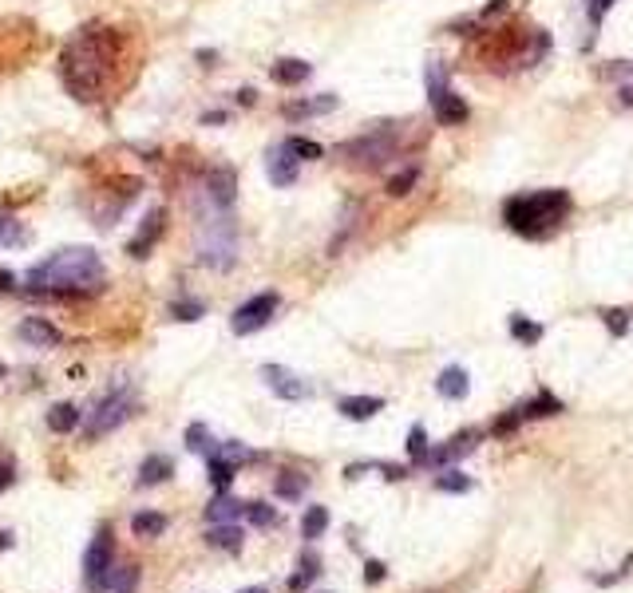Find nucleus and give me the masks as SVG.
Wrapping results in <instances>:
<instances>
[{
	"label": "nucleus",
	"instance_id": "1",
	"mask_svg": "<svg viewBox=\"0 0 633 593\" xmlns=\"http://www.w3.org/2000/svg\"><path fill=\"white\" fill-rule=\"evenodd\" d=\"M119 60V36L112 29H84L63 52V79L76 99H96L107 79V68Z\"/></svg>",
	"mask_w": 633,
	"mask_h": 593
},
{
	"label": "nucleus",
	"instance_id": "2",
	"mask_svg": "<svg viewBox=\"0 0 633 593\" xmlns=\"http://www.w3.org/2000/svg\"><path fill=\"white\" fill-rule=\"evenodd\" d=\"M29 281L36 289H44V293H99L107 281L104 273V261H99L96 250H87V245H71V250H60L52 253L48 261H40V266L29 269Z\"/></svg>",
	"mask_w": 633,
	"mask_h": 593
},
{
	"label": "nucleus",
	"instance_id": "3",
	"mask_svg": "<svg viewBox=\"0 0 633 593\" xmlns=\"http://www.w3.org/2000/svg\"><path fill=\"white\" fill-rule=\"evenodd\" d=\"M571 214V194L566 190H538V194H519L503 206L507 226L522 237H546L562 218Z\"/></svg>",
	"mask_w": 633,
	"mask_h": 593
},
{
	"label": "nucleus",
	"instance_id": "4",
	"mask_svg": "<svg viewBox=\"0 0 633 593\" xmlns=\"http://www.w3.org/2000/svg\"><path fill=\"white\" fill-rule=\"evenodd\" d=\"M198 261L218 273H226L237 261V234L226 218H210L202 222V242H198Z\"/></svg>",
	"mask_w": 633,
	"mask_h": 593
},
{
	"label": "nucleus",
	"instance_id": "5",
	"mask_svg": "<svg viewBox=\"0 0 633 593\" xmlns=\"http://www.w3.org/2000/svg\"><path fill=\"white\" fill-rule=\"evenodd\" d=\"M341 154H345V162H353V167L376 170V167H384V162L396 154V135H392V131L361 135V139H348L341 147Z\"/></svg>",
	"mask_w": 633,
	"mask_h": 593
},
{
	"label": "nucleus",
	"instance_id": "6",
	"mask_svg": "<svg viewBox=\"0 0 633 593\" xmlns=\"http://www.w3.org/2000/svg\"><path fill=\"white\" fill-rule=\"evenodd\" d=\"M112 562H115V542H112V531H99L96 542L87 546L84 554V586L87 593H104L112 589Z\"/></svg>",
	"mask_w": 633,
	"mask_h": 593
},
{
	"label": "nucleus",
	"instance_id": "7",
	"mask_svg": "<svg viewBox=\"0 0 633 593\" xmlns=\"http://www.w3.org/2000/svg\"><path fill=\"white\" fill-rule=\"evenodd\" d=\"M135 408H139V399H135L127 388L112 391V396H107L104 404H99V412L91 416V424H87V440H99V435H107V432H115V427H123L127 419L135 416Z\"/></svg>",
	"mask_w": 633,
	"mask_h": 593
},
{
	"label": "nucleus",
	"instance_id": "8",
	"mask_svg": "<svg viewBox=\"0 0 633 593\" xmlns=\"http://www.w3.org/2000/svg\"><path fill=\"white\" fill-rule=\"evenodd\" d=\"M273 313H278V293H258V297L246 301V305H237L230 328L237 336H250V333H258V328L270 325Z\"/></svg>",
	"mask_w": 633,
	"mask_h": 593
},
{
	"label": "nucleus",
	"instance_id": "9",
	"mask_svg": "<svg viewBox=\"0 0 633 593\" xmlns=\"http://www.w3.org/2000/svg\"><path fill=\"white\" fill-rule=\"evenodd\" d=\"M162 234H167V210H151L139 222L135 237L127 242V253H131V258H151V250L162 242Z\"/></svg>",
	"mask_w": 633,
	"mask_h": 593
},
{
	"label": "nucleus",
	"instance_id": "10",
	"mask_svg": "<svg viewBox=\"0 0 633 593\" xmlns=\"http://www.w3.org/2000/svg\"><path fill=\"white\" fill-rule=\"evenodd\" d=\"M262 380L270 384V391L278 399H305L309 396V384L297 376L293 368H281V364H265L262 368Z\"/></svg>",
	"mask_w": 633,
	"mask_h": 593
},
{
	"label": "nucleus",
	"instance_id": "11",
	"mask_svg": "<svg viewBox=\"0 0 633 593\" xmlns=\"http://www.w3.org/2000/svg\"><path fill=\"white\" fill-rule=\"evenodd\" d=\"M206 198L214 210H230L234 198H237V175L234 167H214L206 175Z\"/></svg>",
	"mask_w": 633,
	"mask_h": 593
},
{
	"label": "nucleus",
	"instance_id": "12",
	"mask_svg": "<svg viewBox=\"0 0 633 593\" xmlns=\"http://www.w3.org/2000/svg\"><path fill=\"white\" fill-rule=\"evenodd\" d=\"M21 341L32 344V349H56L63 341V333L52 321H44V317H24L21 321Z\"/></svg>",
	"mask_w": 633,
	"mask_h": 593
},
{
	"label": "nucleus",
	"instance_id": "13",
	"mask_svg": "<svg viewBox=\"0 0 633 593\" xmlns=\"http://www.w3.org/2000/svg\"><path fill=\"white\" fill-rule=\"evenodd\" d=\"M297 154L289 151V143H281V147L270 151V162H265V170H270V182L273 186H293L297 182Z\"/></svg>",
	"mask_w": 633,
	"mask_h": 593
},
{
	"label": "nucleus",
	"instance_id": "14",
	"mask_svg": "<svg viewBox=\"0 0 633 593\" xmlns=\"http://www.w3.org/2000/svg\"><path fill=\"white\" fill-rule=\"evenodd\" d=\"M475 440H479V435H475V432H460V435H452V440H447L444 447H436V451L428 455V463H436V467H447V463L463 459V455L475 447Z\"/></svg>",
	"mask_w": 633,
	"mask_h": 593
},
{
	"label": "nucleus",
	"instance_id": "15",
	"mask_svg": "<svg viewBox=\"0 0 633 593\" xmlns=\"http://www.w3.org/2000/svg\"><path fill=\"white\" fill-rule=\"evenodd\" d=\"M432 111H436V119H439V127H460V123H467V103H463V95H455V91H444V95L432 103Z\"/></svg>",
	"mask_w": 633,
	"mask_h": 593
},
{
	"label": "nucleus",
	"instance_id": "16",
	"mask_svg": "<svg viewBox=\"0 0 633 593\" xmlns=\"http://www.w3.org/2000/svg\"><path fill=\"white\" fill-rule=\"evenodd\" d=\"M384 408L380 396H345L341 404H337V412H341L345 419H356V424H364V419H372L376 412Z\"/></svg>",
	"mask_w": 633,
	"mask_h": 593
},
{
	"label": "nucleus",
	"instance_id": "17",
	"mask_svg": "<svg viewBox=\"0 0 633 593\" xmlns=\"http://www.w3.org/2000/svg\"><path fill=\"white\" fill-rule=\"evenodd\" d=\"M174 474V463L167 455H146L139 463V487H159V482H167Z\"/></svg>",
	"mask_w": 633,
	"mask_h": 593
},
{
	"label": "nucleus",
	"instance_id": "18",
	"mask_svg": "<svg viewBox=\"0 0 633 593\" xmlns=\"http://www.w3.org/2000/svg\"><path fill=\"white\" fill-rule=\"evenodd\" d=\"M246 515V503H237V498H230L226 490H218V498L206 507V518L214 526H222V523H237V518Z\"/></svg>",
	"mask_w": 633,
	"mask_h": 593
},
{
	"label": "nucleus",
	"instance_id": "19",
	"mask_svg": "<svg viewBox=\"0 0 633 593\" xmlns=\"http://www.w3.org/2000/svg\"><path fill=\"white\" fill-rule=\"evenodd\" d=\"M436 388H439V396H444V399H463L467 391H471V380H467L463 368H455V364H452V368L439 372Z\"/></svg>",
	"mask_w": 633,
	"mask_h": 593
},
{
	"label": "nucleus",
	"instance_id": "20",
	"mask_svg": "<svg viewBox=\"0 0 633 593\" xmlns=\"http://www.w3.org/2000/svg\"><path fill=\"white\" fill-rule=\"evenodd\" d=\"M270 76L278 79L281 87H293V84H305V79L313 76V68H309L305 60H278V63H273Z\"/></svg>",
	"mask_w": 633,
	"mask_h": 593
},
{
	"label": "nucleus",
	"instance_id": "21",
	"mask_svg": "<svg viewBox=\"0 0 633 593\" xmlns=\"http://www.w3.org/2000/svg\"><path fill=\"white\" fill-rule=\"evenodd\" d=\"M337 107V95H317V99H301V103H286L281 111L286 119H309V115H325Z\"/></svg>",
	"mask_w": 633,
	"mask_h": 593
},
{
	"label": "nucleus",
	"instance_id": "22",
	"mask_svg": "<svg viewBox=\"0 0 633 593\" xmlns=\"http://www.w3.org/2000/svg\"><path fill=\"white\" fill-rule=\"evenodd\" d=\"M48 427L56 435H71L79 427V408L76 404H56V408H48Z\"/></svg>",
	"mask_w": 633,
	"mask_h": 593
},
{
	"label": "nucleus",
	"instance_id": "23",
	"mask_svg": "<svg viewBox=\"0 0 633 593\" xmlns=\"http://www.w3.org/2000/svg\"><path fill=\"white\" fill-rule=\"evenodd\" d=\"M131 531L139 538H159L167 531V515H159V510H139V515L131 518Z\"/></svg>",
	"mask_w": 633,
	"mask_h": 593
},
{
	"label": "nucleus",
	"instance_id": "24",
	"mask_svg": "<svg viewBox=\"0 0 633 593\" xmlns=\"http://www.w3.org/2000/svg\"><path fill=\"white\" fill-rule=\"evenodd\" d=\"M210 546H214V550H230V554H237V550H242V531H237L234 523L214 526V531H210Z\"/></svg>",
	"mask_w": 633,
	"mask_h": 593
},
{
	"label": "nucleus",
	"instance_id": "25",
	"mask_svg": "<svg viewBox=\"0 0 633 593\" xmlns=\"http://www.w3.org/2000/svg\"><path fill=\"white\" fill-rule=\"evenodd\" d=\"M234 474H237V467L230 459H222V455H210V482H214L218 490H230V482H234Z\"/></svg>",
	"mask_w": 633,
	"mask_h": 593
},
{
	"label": "nucleus",
	"instance_id": "26",
	"mask_svg": "<svg viewBox=\"0 0 633 593\" xmlns=\"http://www.w3.org/2000/svg\"><path fill=\"white\" fill-rule=\"evenodd\" d=\"M325 531H329V510L325 507H309L305 518H301V534L313 542V538H321Z\"/></svg>",
	"mask_w": 633,
	"mask_h": 593
},
{
	"label": "nucleus",
	"instance_id": "27",
	"mask_svg": "<svg viewBox=\"0 0 633 593\" xmlns=\"http://www.w3.org/2000/svg\"><path fill=\"white\" fill-rule=\"evenodd\" d=\"M511 336L515 341H522V344H538L543 341V325H535V321H527V317H511Z\"/></svg>",
	"mask_w": 633,
	"mask_h": 593
},
{
	"label": "nucleus",
	"instance_id": "28",
	"mask_svg": "<svg viewBox=\"0 0 633 593\" xmlns=\"http://www.w3.org/2000/svg\"><path fill=\"white\" fill-rule=\"evenodd\" d=\"M139 589V565H119L112 570V593H135Z\"/></svg>",
	"mask_w": 633,
	"mask_h": 593
},
{
	"label": "nucleus",
	"instance_id": "29",
	"mask_svg": "<svg viewBox=\"0 0 633 593\" xmlns=\"http://www.w3.org/2000/svg\"><path fill=\"white\" fill-rule=\"evenodd\" d=\"M428 455H432V451H428V435H424V427L416 424V427L408 432V459L416 463V467H424Z\"/></svg>",
	"mask_w": 633,
	"mask_h": 593
},
{
	"label": "nucleus",
	"instance_id": "30",
	"mask_svg": "<svg viewBox=\"0 0 633 593\" xmlns=\"http://www.w3.org/2000/svg\"><path fill=\"white\" fill-rule=\"evenodd\" d=\"M317 573H321V562L313 558V554H305V558H301V570L289 578V589H293V593H301V589L309 586V581L317 578Z\"/></svg>",
	"mask_w": 633,
	"mask_h": 593
},
{
	"label": "nucleus",
	"instance_id": "31",
	"mask_svg": "<svg viewBox=\"0 0 633 593\" xmlns=\"http://www.w3.org/2000/svg\"><path fill=\"white\" fill-rule=\"evenodd\" d=\"M187 447H190V451H202L206 459L214 455V443H210L206 424H190V427H187Z\"/></svg>",
	"mask_w": 633,
	"mask_h": 593
},
{
	"label": "nucleus",
	"instance_id": "32",
	"mask_svg": "<svg viewBox=\"0 0 633 593\" xmlns=\"http://www.w3.org/2000/svg\"><path fill=\"white\" fill-rule=\"evenodd\" d=\"M416 182H420V170H416V167H404L400 175L388 178V194H392V198H404L412 186H416Z\"/></svg>",
	"mask_w": 633,
	"mask_h": 593
},
{
	"label": "nucleus",
	"instance_id": "33",
	"mask_svg": "<svg viewBox=\"0 0 633 593\" xmlns=\"http://www.w3.org/2000/svg\"><path fill=\"white\" fill-rule=\"evenodd\" d=\"M519 412H522V419H527V416H554V412H562V404H558L554 396H546V391H543V396H538V399L522 404Z\"/></svg>",
	"mask_w": 633,
	"mask_h": 593
},
{
	"label": "nucleus",
	"instance_id": "34",
	"mask_svg": "<svg viewBox=\"0 0 633 593\" xmlns=\"http://www.w3.org/2000/svg\"><path fill=\"white\" fill-rule=\"evenodd\" d=\"M278 495H281V498H301V495H305V474L286 471V474L278 479Z\"/></svg>",
	"mask_w": 633,
	"mask_h": 593
},
{
	"label": "nucleus",
	"instance_id": "35",
	"mask_svg": "<svg viewBox=\"0 0 633 593\" xmlns=\"http://www.w3.org/2000/svg\"><path fill=\"white\" fill-rule=\"evenodd\" d=\"M171 317L174 321H202V317H206V305H202V301H174Z\"/></svg>",
	"mask_w": 633,
	"mask_h": 593
},
{
	"label": "nucleus",
	"instance_id": "36",
	"mask_svg": "<svg viewBox=\"0 0 633 593\" xmlns=\"http://www.w3.org/2000/svg\"><path fill=\"white\" fill-rule=\"evenodd\" d=\"M218 455H222V459H230L234 467H242V463H254V459H258V451H250V447H242L237 440L222 443V447H218Z\"/></svg>",
	"mask_w": 633,
	"mask_h": 593
},
{
	"label": "nucleus",
	"instance_id": "37",
	"mask_svg": "<svg viewBox=\"0 0 633 593\" xmlns=\"http://www.w3.org/2000/svg\"><path fill=\"white\" fill-rule=\"evenodd\" d=\"M444 91H452L447 87V71H444V63H428V99H436L444 95Z\"/></svg>",
	"mask_w": 633,
	"mask_h": 593
},
{
	"label": "nucleus",
	"instance_id": "38",
	"mask_svg": "<svg viewBox=\"0 0 633 593\" xmlns=\"http://www.w3.org/2000/svg\"><path fill=\"white\" fill-rule=\"evenodd\" d=\"M436 487L439 490H452V495H463V490H471V479H467L463 471H444L436 479Z\"/></svg>",
	"mask_w": 633,
	"mask_h": 593
},
{
	"label": "nucleus",
	"instance_id": "39",
	"mask_svg": "<svg viewBox=\"0 0 633 593\" xmlns=\"http://www.w3.org/2000/svg\"><path fill=\"white\" fill-rule=\"evenodd\" d=\"M246 518H250L254 526H273L278 523V510L265 507V503H246Z\"/></svg>",
	"mask_w": 633,
	"mask_h": 593
},
{
	"label": "nucleus",
	"instance_id": "40",
	"mask_svg": "<svg viewBox=\"0 0 633 593\" xmlns=\"http://www.w3.org/2000/svg\"><path fill=\"white\" fill-rule=\"evenodd\" d=\"M0 245H24V226L16 218H0Z\"/></svg>",
	"mask_w": 633,
	"mask_h": 593
},
{
	"label": "nucleus",
	"instance_id": "41",
	"mask_svg": "<svg viewBox=\"0 0 633 593\" xmlns=\"http://www.w3.org/2000/svg\"><path fill=\"white\" fill-rule=\"evenodd\" d=\"M286 143H289V151L297 154V159H321V154H325V147L313 143V139H286Z\"/></svg>",
	"mask_w": 633,
	"mask_h": 593
},
{
	"label": "nucleus",
	"instance_id": "42",
	"mask_svg": "<svg viewBox=\"0 0 633 593\" xmlns=\"http://www.w3.org/2000/svg\"><path fill=\"white\" fill-rule=\"evenodd\" d=\"M602 317H605V325H610L613 336H621L629 328V313H621V309H610V313H602Z\"/></svg>",
	"mask_w": 633,
	"mask_h": 593
},
{
	"label": "nucleus",
	"instance_id": "43",
	"mask_svg": "<svg viewBox=\"0 0 633 593\" xmlns=\"http://www.w3.org/2000/svg\"><path fill=\"white\" fill-rule=\"evenodd\" d=\"M364 581H372V586H376V581H384V562H369V565H364Z\"/></svg>",
	"mask_w": 633,
	"mask_h": 593
},
{
	"label": "nucleus",
	"instance_id": "44",
	"mask_svg": "<svg viewBox=\"0 0 633 593\" xmlns=\"http://www.w3.org/2000/svg\"><path fill=\"white\" fill-rule=\"evenodd\" d=\"M16 289V273L12 269H0V293H12Z\"/></svg>",
	"mask_w": 633,
	"mask_h": 593
},
{
	"label": "nucleus",
	"instance_id": "45",
	"mask_svg": "<svg viewBox=\"0 0 633 593\" xmlns=\"http://www.w3.org/2000/svg\"><path fill=\"white\" fill-rule=\"evenodd\" d=\"M12 479H16L12 467H8V463H0V495H4V490L12 487Z\"/></svg>",
	"mask_w": 633,
	"mask_h": 593
},
{
	"label": "nucleus",
	"instance_id": "46",
	"mask_svg": "<svg viewBox=\"0 0 633 593\" xmlns=\"http://www.w3.org/2000/svg\"><path fill=\"white\" fill-rule=\"evenodd\" d=\"M610 4H613V0H590V8H594V21H602V16L610 12Z\"/></svg>",
	"mask_w": 633,
	"mask_h": 593
},
{
	"label": "nucleus",
	"instance_id": "47",
	"mask_svg": "<svg viewBox=\"0 0 633 593\" xmlns=\"http://www.w3.org/2000/svg\"><path fill=\"white\" fill-rule=\"evenodd\" d=\"M254 99H258V95H254L250 87H242V91H237V103H242V107H254Z\"/></svg>",
	"mask_w": 633,
	"mask_h": 593
},
{
	"label": "nucleus",
	"instance_id": "48",
	"mask_svg": "<svg viewBox=\"0 0 633 593\" xmlns=\"http://www.w3.org/2000/svg\"><path fill=\"white\" fill-rule=\"evenodd\" d=\"M198 60H202V63H206V68H210V63H214V60H218V52H210V48H202V52H198Z\"/></svg>",
	"mask_w": 633,
	"mask_h": 593
},
{
	"label": "nucleus",
	"instance_id": "49",
	"mask_svg": "<svg viewBox=\"0 0 633 593\" xmlns=\"http://www.w3.org/2000/svg\"><path fill=\"white\" fill-rule=\"evenodd\" d=\"M202 123H226V115L222 111H210V115H202Z\"/></svg>",
	"mask_w": 633,
	"mask_h": 593
},
{
	"label": "nucleus",
	"instance_id": "50",
	"mask_svg": "<svg viewBox=\"0 0 633 593\" xmlns=\"http://www.w3.org/2000/svg\"><path fill=\"white\" fill-rule=\"evenodd\" d=\"M8 546H12V534H4V531H0V554H4Z\"/></svg>",
	"mask_w": 633,
	"mask_h": 593
},
{
	"label": "nucleus",
	"instance_id": "51",
	"mask_svg": "<svg viewBox=\"0 0 633 593\" xmlns=\"http://www.w3.org/2000/svg\"><path fill=\"white\" fill-rule=\"evenodd\" d=\"M237 593H265L262 586H246V589H237Z\"/></svg>",
	"mask_w": 633,
	"mask_h": 593
},
{
	"label": "nucleus",
	"instance_id": "52",
	"mask_svg": "<svg viewBox=\"0 0 633 593\" xmlns=\"http://www.w3.org/2000/svg\"><path fill=\"white\" fill-rule=\"evenodd\" d=\"M0 376H4V364H0Z\"/></svg>",
	"mask_w": 633,
	"mask_h": 593
}]
</instances>
